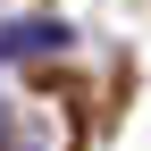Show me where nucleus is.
<instances>
[{"label":"nucleus","mask_w":151,"mask_h":151,"mask_svg":"<svg viewBox=\"0 0 151 151\" xmlns=\"http://www.w3.org/2000/svg\"><path fill=\"white\" fill-rule=\"evenodd\" d=\"M34 42H59V25H17V34H9L0 50H34Z\"/></svg>","instance_id":"obj_1"}]
</instances>
